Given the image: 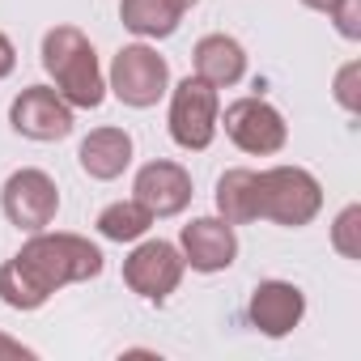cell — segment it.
I'll return each mask as SVG.
<instances>
[{
  "label": "cell",
  "mask_w": 361,
  "mask_h": 361,
  "mask_svg": "<svg viewBox=\"0 0 361 361\" xmlns=\"http://www.w3.org/2000/svg\"><path fill=\"white\" fill-rule=\"evenodd\" d=\"M102 272V251L81 234L39 230L22 243L13 259L0 264V302L13 310H39L64 285L94 281Z\"/></svg>",
  "instance_id": "6da1fadb"
},
{
  "label": "cell",
  "mask_w": 361,
  "mask_h": 361,
  "mask_svg": "<svg viewBox=\"0 0 361 361\" xmlns=\"http://www.w3.org/2000/svg\"><path fill=\"white\" fill-rule=\"evenodd\" d=\"M43 68L56 81V94L73 111H98L106 98V77L94 43L77 26H51L43 35Z\"/></svg>",
  "instance_id": "7a4b0ae2"
},
{
  "label": "cell",
  "mask_w": 361,
  "mask_h": 361,
  "mask_svg": "<svg viewBox=\"0 0 361 361\" xmlns=\"http://www.w3.org/2000/svg\"><path fill=\"white\" fill-rule=\"evenodd\" d=\"M323 188L302 166H268L259 170V221H276L285 230H302L319 217Z\"/></svg>",
  "instance_id": "3957f363"
},
{
  "label": "cell",
  "mask_w": 361,
  "mask_h": 361,
  "mask_svg": "<svg viewBox=\"0 0 361 361\" xmlns=\"http://www.w3.org/2000/svg\"><path fill=\"white\" fill-rule=\"evenodd\" d=\"M106 90H111L123 106L149 111V106H157V102L170 94V64H166V56H157V47H149V43H128V47H119L115 60H111Z\"/></svg>",
  "instance_id": "277c9868"
},
{
  "label": "cell",
  "mask_w": 361,
  "mask_h": 361,
  "mask_svg": "<svg viewBox=\"0 0 361 361\" xmlns=\"http://www.w3.org/2000/svg\"><path fill=\"white\" fill-rule=\"evenodd\" d=\"M217 115H221V98L209 81L200 77H183L170 90V140L188 153H204L217 136Z\"/></svg>",
  "instance_id": "5b68a950"
},
{
  "label": "cell",
  "mask_w": 361,
  "mask_h": 361,
  "mask_svg": "<svg viewBox=\"0 0 361 361\" xmlns=\"http://www.w3.org/2000/svg\"><path fill=\"white\" fill-rule=\"evenodd\" d=\"M183 272H188L183 251H178V243H166V238H136V247L123 259V285L136 298L157 306L178 289Z\"/></svg>",
  "instance_id": "8992f818"
},
{
  "label": "cell",
  "mask_w": 361,
  "mask_h": 361,
  "mask_svg": "<svg viewBox=\"0 0 361 361\" xmlns=\"http://www.w3.org/2000/svg\"><path fill=\"white\" fill-rule=\"evenodd\" d=\"M0 209H5L9 226L26 230V234H39L56 221L60 213V188L56 178L39 166H22L5 178V188H0Z\"/></svg>",
  "instance_id": "52a82bcc"
},
{
  "label": "cell",
  "mask_w": 361,
  "mask_h": 361,
  "mask_svg": "<svg viewBox=\"0 0 361 361\" xmlns=\"http://www.w3.org/2000/svg\"><path fill=\"white\" fill-rule=\"evenodd\" d=\"M217 128H226V136L243 153H255V157H272L289 140L285 115L272 102H264V98H238V102H230L226 115H217Z\"/></svg>",
  "instance_id": "ba28073f"
},
{
  "label": "cell",
  "mask_w": 361,
  "mask_h": 361,
  "mask_svg": "<svg viewBox=\"0 0 361 361\" xmlns=\"http://www.w3.org/2000/svg\"><path fill=\"white\" fill-rule=\"evenodd\" d=\"M9 123L26 140H64L73 132V106L56 94V85H26L9 106Z\"/></svg>",
  "instance_id": "9c48e42d"
},
{
  "label": "cell",
  "mask_w": 361,
  "mask_h": 361,
  "mask_svg": "<svg viewBox=\"0 0 361 361\" xmlns=\"http://www.w3.org/2000/svg\"><path fill=\"white\" fill-rule=\"evenodd\" d=\"M132 196L153 213V221L157 217H178L188 204H192V174L178 166V161H166V157H153V161H145L140 170H136V178H132Z\"/></svg>",
  "instance_id": "30bf717a"
},
{
  "label": "cell",
  "mask_w": 361,
  "mask_h": 361,
  "mask_svg": "<svg viewBox=\"0 0 361 361\" xmlns=\"http://www.w3.org/2000/svg\"><path fill=\"white\" fill-rule=\"evenodd\" d=\"M178 251H183V264L192 272L213 276V272H226L238 259V234L221 217H196L178 230Z\"/></svg>",
  "instance_id": "8fae6325"
},
{
  "label": "cell",
  "mask_w": 361,
  "mask_h": 361,
  "mask_svg": "<svg viewBox=\"0 0 361 361\" xmlns=\"http://www.w3.org/2000/svg\"><path fill=\"white\" fill-rule=\"evenodd\" d=\"M247 314H251V327L281 340L306 319V293L293 281H259L247 302Z\"/></svg>",
  "instance_id": "7c38bea8"
},
{
  "label": "cell",
  "mask_w": 361,
  "mask_h": 361,
  "mask_svg": "<svg viewBox=\"0 0 361 361\" xmlns=\"http://www.w3.org/2000/svg\"><path fill=\"white\" fill-rule=\"evenodd\" d=\"M192 64L200 81H209L213 90H230L247 77V47L230 35H204L192 51Z\"/></svg>",
  "instance_id": "4fadbf2b"
},
{
  "label": "cell",
  "mask_w": 361,
  "mask_h": 361,
  "mask_svg": "<svg viewBox=\"0 0 361 361\" xmlns=\"http://www.w3.org/2000/svg\"><path fill=\"white\" fill-rule=\"evenodd\" d=\"M77 161L90 178H98V183H111V178H119L128 166H132V136L123 128H94L81 149H77Z\"/></svg>",
  "instance_id": "5bb4252c"
},
{
  "label": "cell",
  "mask_w": 361,
  "mask_h": 361,
  "mask_svg": "<svg viewBox=\"0 0 361 361\" xmlns=\"http://www.w3.org/2000/svg\"><path fill=\"white\" fill-rule=\"evenodd\" d=\"M217 217L230 226H247L259 221V170L234 166L217 178Z\"/></svg>",
  "instance_id": "9a60e30c"
},
{
  "label": "cell",
  "mask_w": 361,
  "mask_h": 361,
  "mask_svg": "<svg viewBox=\"0 0 361 361\" xmlns=\"http://www.w3.org/2000/svg\"><path fill=\"white\" fill-rule=\"evenodd\" d=\"M188 13V0H123L119 5V22L136 35V39H170Z\"/></svg>",
  "instance_id": "2e32d148"
},
{
  "label": "cell",
  "mask_w": 361,
  "mask_h": 361,
  "mask_svg": "<svg viewBox=\"0 0 361 361\" xmlns=\"http://www.w3.org/2000/svg\"><path fill=\"white\" fill-rule=\"evenodd\" d=\"M94 226H98V234H102L106 243H136V238L149 234L153 213L132 196V200H115V204H106V209L98 213Z\"/></svg>",
  "instance_id": "e0dca14e"
},
{
  "label": "cell",
  "mask_w": 361,
  "mask_h": 361,
  "mask_svg": "<svg viewBox=\"0 0 361 361\" xmlns=\"http://www.w3.org/2000/svg\"><path fill=\"white\" fill-rule=\"evenodd\" d=\"M331 247L344 259H361V204H344L331 221Z\"/></svg>",
  "instance_id": "ac0fdd59"
},
{
  "label": "cell",
  "mask_w": 361,
  "mask_h": 361,
  "mask_svg": "<svg viewBox=\"0 0 361 361\" xmlns=\"http://www.w3.org/2000/svg\"><path fill=\"white\" fill-rule=\"evenodd\" d=\"M331 94H336V102H340L348 115H357V111H361V60H348V64L336 73Z\"/></svg>",
  "instance_id": "d6986e66"
},
{
  "label": "cell",
  "mask_w": 361,
  "mask_h": 361,
  "mask_svg": "<svg viewBox=\"0 0 361 361\" xmlns=\"http://www.w3.org/2000/svg\"><path fill=\"white\" fill-rule=\"evenodd\" d=\"M331 22L348 43H361V0H331Z\"/></svg>",
  "instance_id": "ffe728a7"
},
{
  "label": "cell",
  "mask_w": 361,
  "mask_h": 361,
  "mask_svg": "<svg viewBox=\"0 0 361 361\" xmlns=\"http://www.w3.org/2000/svg\"><path fill=\"white\" fill-rule=\"evenodd\" d=\"M13 68H18V47H13L9 35H0V81H5Z\"/></svg>",
  "instance_id": "44dd1931"
},
{
  "label": "cell",
  "mask_w": 361,
  "mask_h": 361,
  "mask_svg": "<svg viewBox=\"0 0 361 361\" xmlns=\"http://www.w3.org/2000/svg\"><path fill=\"white\" fill-rule=\"evenodd\" d=\"M0 357H35V348H30V344H22V340H13V336H5V331H0Z\"/></svg>",
  "instance_id": "7402d4cb"
},
{
  "label": "cell",
  "mask_w": 361,
  "mask_h": 361,
  "mask_svg": "<svg viewBox=\"0 0 361 361\" xmlns=\"http://www.w3.org/2000/svg\"><path fill=\"white\" fill-rule=\"evenodd\" d=\"M302 5L314 9V13H327V9H331V0H302Z\"/></svg>",
  "instance_id": "603a6c76"
}]
</instances>
